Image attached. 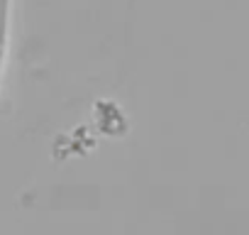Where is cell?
I'll list each match as a JSON object with an SVG mask.
<instances>
[{"instance_id": "6da1fadb", "label": "cell", "mask_w": 249, "mask_h": 235, "mask_svg": "<svg viewBox=\"0 0 249 235\" xmlns=\"http://www.w3.org/2000/svg\"><path fill=\"white\" fill-rule=\"evenodd\" d=\"M5 13H8V0H0V57H3V42H5Z\"/></svg>"}]
</instances>
